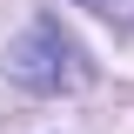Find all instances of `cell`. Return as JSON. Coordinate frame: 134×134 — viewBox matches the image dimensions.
Here are the masks:
<instances>
[{"mask_svg":"<svg viewBox=\"0 0 134 134\" xmlns=\"http://www.w3.org/2000/svg\"><path fill=\"white\" fill-rule=\"evenodd\" d=\"M7 74H14L27 94H74V87H87V54L74 47L54 20H34L14 47H7Z\"/></svg>","mask_w":134,"mask_h":134,"instance_id":"6da1fadb","label":"cell"},{"mask_svg":"<svg viewBox=\"0 0 134 134\" xmlns=\"http://www.w3.org/2000/svg\"><path fill=\"white\" fill-rule=\"evenodd\" d=\"M87 14H100V20H114V27H127L134 34V0H81Z\"/></svg>","mask_w":134,"mask_h":134,"instance_id":"7a4b0ae2","label":"cell"}]
</instances>
